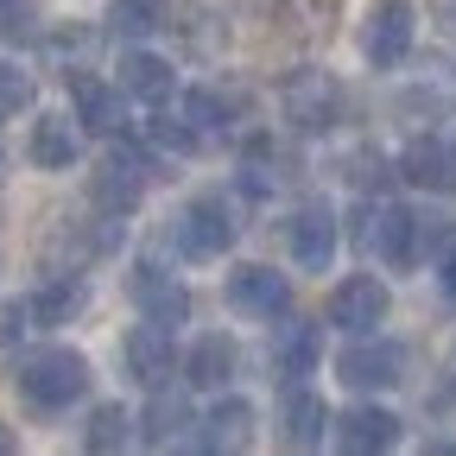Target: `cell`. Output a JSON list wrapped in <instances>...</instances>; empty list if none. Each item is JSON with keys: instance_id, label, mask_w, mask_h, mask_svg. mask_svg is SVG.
<instances>
[{"instance_id": "obj_8", "label": "cell", "mask_w": 456, "mask_h": 456, "mask_svg": "<svg viewBox=\"0 0 456 456\" xmlns=\"http://www.w3.org/2000/svg\"><path fill=\"white\" fill-rule=\"evenodd\" d=\"M387 311H393V292L374 279V273H349L330 292V305H323V317L336 323V330H349V336H362V330H380L387 323Z\"/></svg>"}, {"instance_id": "obj_20", "label": "cell", "mask_w": 456, "mask_h": 456, "mask_svg": "<svg viewBox=\"0 0 456 456\" xmlns=\"http://www.w3.org/2000/svg\"><path fill=\"white\" fill-rule=\"evenodd\" d=\"M77 152H83V134L70 114H38L32 121V165L38 171H70Z\"/></svg>"}, {"instance_id": "obj_5", "label": "cell", "mask_w": 456, "mask_h": 456, "mask_svg": "<svg viewBox=\"0 0 456 456\" xmlns=\"http://www.w3.org/2000/svg\"><path fill=\"white\" fill-rule=\"evenodd\" d=\"M362 248L406 273V266H419V254H425V222H419L406 203H368V216H362Z\"/></svg>"}, {"instance_id": "obj_2", "label": "cell", "mask_w": 456, "mask_h": 456, "mask_svg": "<svg viewBox=\"0 0 456 456\" xmlns=\"http://www.w3.org/2000/svg\"><path fill=\"white\" fill-rule=\"evenodd\" d=\"M279 114H285V127H298V134H330L342 114H349V89H342L330 70H292L279 83Z\"/></svg>"}, {"instance_id": "obj_15", "label": "cell", "mask_w": 456, "mask_h": 456, "mask_svg": "<svg viewBox=\"0 0 456 456\" xmlns=\"http://www.w3.org/2000/svg\"><path fill=\"white\" fill-rule=\"evenodd\" d=\"M191 431H197L191 399H184V393H171V380L152 387L146 419H140V444H146V450H171V444H191Z\"/></svg>"}, {"instance_id": "obj_28", "label": "cell", "mask_w": 456, "mask_h": 456, "mask_svg": "<svg viewBox=\"0 0 456 456\" xmlns=\"http://www.w3.org/2000/svg\"><path fill=\"white\" fill-rule=\"evenodd\" d=\"M26 330H32V305L26 298H7V305H0V349H13Z\"/></svg>"}, {"instance_id": "obj_11", "label": "cell", "mask_w": 456, "mask_h": 456, "mask_svg": "<svg viewBox=\"0 0 456 456\" xmlns=\"http://www.w3.org/2000/svg\"><path fill=\"white\" fill-rule=\"evenodd\" d=\"M317 349H323V342H317V323H298L292 311L273 317V342H266V368H273V380H285V387L305 380V374L317 368Z\"/></svg>"}, {"instance_id": "obj_13", "label": "cell", "mask_w": 456, "mask_h": 456, "mask_svg": "<svg viewBox=\"0 0 456 456\" xmlns=\"http://www.w3.org/2000/svg\"><path fill=\"white\" fill-rule=\"evenodd\" d=\"M127 292H134V305H140V317H152V323H165V330H178L184 317H191V292L178 279H171L165 266H134V279H127Z\"/></svg>"}, {"instance_id": "obj_4", "label": "cell", "mask_w": 456, "mask_h": 456, "mask_svg": "<svg viewBox=\"0 0 456 456\" xmlns=\"http://www.w3.org/2000/svg\"><path fill=\"white\" fill-rule=\"evenodd\" d=\"M171 241H178L184 260H222L228 248H235V209H228L216 191H203V197H191V203L178 209Z\"/></svg>"}, {"instance_id": "obj_7", "label": "cell", "mask_w": 456, "mask_h": 456, "mask_svg": "<svg viewBox=\"0 0 456 456\" xmlns=\"http://www.w3.org/2000/svg\"><path fill=\"white\" fill-rule=\"evenodd\" d=\"M419 38V13H412V0H374L368 20H362V57L374 70H393V64H406V51Z\"/></svg>"}, {"instance_id": "obj_26", "label": "cell", "mask_w": 456, "mask_h": 456, "mask_svg": "<svg viewBox=\"0 0 456 456\" xmlns=\"http://www.w3.org/2000/svg\"><path fill=\"white\" fill-rule=\"evenodd\" d=\"M20 108H32V77H26L20 64H7V57H0V121H13Z\"/></svg>"}, {"instance_id": "obj_9", "label": "cell", "mask_w": 456, "mask_h": 456, "mask_svg": "<svg viewBox=\"0 0 456 456\" xmlns=\"http://www.w3.org/2000/svg\"><path fill=\"white\" fill-rule=\"evenodd\" d=\"M228 305H235V317L273 323V317L292 311V279L273 273V266H235L228 273Z\"/></svg>"}, {"instance_id": "obj_32", "label": "cell", "mask_w": 456, "mask_h": 456, "mask_svg": "<svg viewBox=\"0 0 456 456\" xmlns=\"http://www.w3.org/2000/svg\"><path fill=\"white\" fill-rule=\"evenodd\" d=\"M450 380H456V349H450Z\"/></svg>"}, {"instance_id": "obj_16", "label": "cell", "mask_w": 456, "mask_h": 456, "mask_svg": "<svg viewBox=\"0 0 456 456\" xmlns=\"http://www.w3.org/2000/svg\"><path fill=\"white\" fill-rule=\"evenodd\" d=\"M191 444L197 450H248L254 444V406H248V399H235V393H228V399H216V406L197 419V431H191Z\"/></svg>"}, {"instance_id": "obj_3", "label": "cell", "mask_w": 456, "mask_h": 456, "mask_svg": "<svg viewBox=\"0 0 456 456\" xmlns=\"http://www.w3.org/2000/svg\"><path fill=\"white\" fill-rule=\"evenodd\" d=\"M152 178H159V165H152L140 146H108V159L89 171V197H95V209H108V216H134L140 197L152 191Z\"/></svg>"}, {"instance_id": "obj_18", "label": "cell", "mask_w": 456, "mask_h": 456, "mask_svg": "<svg viewBox=\"0 0 456 456\" xmlns=\"http://www.w3.org/2000/svg\"><path fill=\"white\" fill-rule=\"evenodd\" d=\"M285 248H292V260H298L305 273H323L330 254H336V216H330L323 203H305L292 222H285Z\"/></svg>"}, {"instance_id": "obj_17", "label": "cell", "mask_w": 456, "mask_h": 456, "mask_svg": "<svg viewBox=\"0 0 456 456\" xmlns=\"http://www.w3.org/2000/svg\"><path fill=\"white\" fill-rule=\"evenodd\" d=\"M330 431H336V444L349 450V456H368V450H393L399 444V412H387V406H349V412H330Z\"/></svg>"}, {"instance_id": "obj_12", "label": "cell", "mask_w": 456, "mask_h": 456, "mask_svg": "<svg viewBox=\"0 0 456 456\" xmlns=\"http://www.w3.org/2000/svg\"><path fill=\"white\" fill-rule=\"evenodd\" d=\"M121 355H127V374H134L140 387H165L171 374H178V342H171V330L152 323V317L127 330V349H121Z\"/></svg>"}, {"instance_id": "obj_30", "label": "cell", "mask_w": 456, "mask_h": 456, "mask_svg": "<svg viewBox=\"0 0 456 456\" xmlns=\"http://www.w3.org/2000/svg\"><path fill=\"white\" fill-rule=\"evenodd\" d=\"M7 450H13V431H7V425H0V456H7Z\"/></svg>"}, {"instance_id": "obj_27", "label": "cell", "mask_w": 456, "mask_h": 456, "mask_svg": "<svg viewBox=\"0 0 456 456\" xmlns=\"http://www.w3.org/2000/svg\"><path fill=\"white\" fill-rule=\"evenodd\" d=\"M152 146H165V152H197L203 140L191 134L184 114H178V121H171V114H159V121H152Z\"/></svg>"}, {"instance_id": "obj_31", "label": "cell", "mask_w": 456, "mask_h": 456, "mask_svg": "<svg viewBox=\"0 0 456 456\" xmlns=\"http://www.w3.org/2000/svg\"><path fill=\"white\" fill-rule=\"evenodd\" d=\"M13 7H20V0H0V13H13Z\"/></svg>"}, {"instance_id": "obj_1", "label": "cell", "mask_w": 456, "mask_h": 456, "mask_svg": "<svg viewBox=\"0 0 456 456\" xmlns=\"http://www.w3.org/2000/svg\"><path fill=\"white\" fill-rule=\"evenodd\" d=\"M13 387L32 412H70L77 399L89 393V362L64 342H51V349H26L20 368H13Z\"/></svg>"}, {"instance_id": "obj_10", "label": "cell", "mask_w": 456, "mask_h": 456, "mask_svg": "<svg viewBox=\"0 0 456 456\" xmlns=\"http://www.w3.org/2000/svg\"><path fill=\"white\" fill-rule=\"evenodd\" d=\"M399 178L425 197H456V140L444 134H419L406 152H399Z\"/></svg>"}, {"instance_id": "obj_25", "label": "cell", "mask_w": 456, "mask_h": 456, "mask_svg": "<svg viewBox=\"0 0 456 456\" xmlns=\"http://www.w3.org/2000/svg\"><path fill=\"white\" fill-rule=\"evenodd\" d=\"M127 437H134V419H127L121 406H95V412H89V425H83V450H95V456L121 450Z\"/></svg>"}, {"instance_id": "obj_19", "label": "cell", "mask_w": 456, "mask_h": 456, "mask_svg": "<svg viewBox=\"0 0 456 456\" xmlns=\"http://www.w3.org/2000/svg\"><path fill=\"white\" fill-rule=\"evenodd\" d=\"M77 121L89 134H127L134 114H127V89L121 83H95V77H77Z\"/></svg>"}, {"instance_id": "obj_29", "label": "cell", "mask_w": 456, "mask_h": 456, "mask_svg": "<svg viewBox=\"0 0 456 456\" xmlns=\"http://www.w3.org/2000/svg\"><path fill=\"white\" fill-rule=\"evenodd\" d=\"M437 20H444V32L456 38V0H437Z\"/></svg>"}, {"instance_id": "obj_22", "label": "cell", "mask_w": 456, "mask_h": 456, "mask_svg": "<svg viewBox=\"0 0 456 456\" xmlns=\"http://www.w3.org/2000/svg\"><path fill=\"white\" fill-rule=\"evenodd\" d=\"M114 83H121L134 102H165L171 89H178L171 64H165V57H146V51H127V57H121V77H114Z\"/></svg>"}, {"instance_id": "obj_6", "label": "cell", "mask_w": 456, "mask_h": 456, "mask_svg": "<svg viewBox=\"0 0 456 456\" xmlns=\"http://www.w3.org/2000/svg\"><path fill=\"white\" fill-rule=\"evenodd\" d=\"M336 374H342V387H355V393H387V387L406 380V349H399L393 336L362 330L349 349L336 355Z\"/></svg>"}, {"instance_id": "obj_24", "label": "cell", "mask_w": 456, "mask_h": 456, "mask_svg": "<svg viewBox=\"0 0 456 456\" xmlns=\"http://www.w3.org/2000/svg\"><path fill=\"white\" fill-rule=\"evenodd\" d=\"M165 26V0H114L108 7V32L114 38H152Z\"/></svg>"}, {"instance_id": "obj_21", "label": "cell", "mask_w": 456, "mask_h": 456, "mask_svg": "<svg viewBox=\"0 0 456 456\" xmlns=\"http://www.w3.org/2000/svg\"><path fill=\"white\" fill-rule=\"evenodd\" d=\"M285 444L292 450H311V444H323V431H330V406H323V393H305L298 380H292V393H285Z\"/></svg>"}, {"instance_id": "obj_14", "label": "cell", "mask_w": 456, "mask_h": 456, "mask_svg": "<svg viewBox=\"0 0 456 456\" xmlns=\"http://www.w3.org/2000/svg\"><path fill=\"white\" fill-rule=\"evenodd\" d=\"M178 368H184V380H191V387L222 393L228 380L241 374V342H235V336H222V330H209V336H197V342H191V355H178Z\"/></svg>"}, {"instance_id": "obj_23", "label": "cell", "mask_w": 456, "mask_h": 456, "mask_svg": "<svg viewBox=\"0 0 456 456\" xmlns=\"http://www.w3.org/2000/svg\"><path fill=\"white\" fill-rule=\"evenodd\" d=\"M32 305V323H70L83 305H89V292H83V279H70V273H51V285L38 298H26Z\"/></svg>"}]
</instances>
